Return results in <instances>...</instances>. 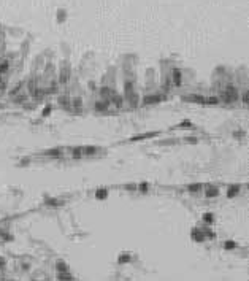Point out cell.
I'll list each match as a JSON object with an SVG mask.
<instances>
[{
	"label": "cell",
	"instance_id": "4",
	"mask_svg": "<svg viewBox=\"0 0 249 281\" xmlns=\"http://www.w3.org/2000/svg\"><path fill=\"white\" fill-rule=\"evenodd\" d=\"M159 135V132H151V133H143V135H136V137H132L130 140L135 142V140H143V138H149V137H156Z\"/></svg>",
	"mask_w": 249,
	"mask_h": 281
},
{
	"label": "cell",
	"instance_id": "22",
	"mask_svg": "<svg viewBox=\"0 0 249 281\" xmlns=\"http://www.w3.org/2000/svg\"><path fill=\"white\" fill-rule=\"evenodd\" d=\"M129 259H130L129 256H124V257L121 256V257H119V262H127V261H129Z\"/></svg>",
	"mask_w": 249,
	"mask_h": 281
},
{
	"label": "cell",
	"instance_id": "23",
	"mask_svg": "<svg viewBox=\"0 0 249 281\" xmlns=\"http://www.w3.org/2000/svg\"><path fill=\"white\" fill-rule=\"evenodd\" d=\"M243 102H244V103L247 102V94H244V95H243Z\"/></svg>",
	"mask_w": 249,
	"mask_h": 281
},
{
	"label": "cell",
	"instance_id": "9",
	"mask_svg": "<svg viewBox=\"0 0 249 281\" xmlns=\"http://www.w3.org/2000/svg\"><path fill=\"white\" fill-rule=\"evenodd\" d=\"M219 194V191L216 187H211L210 191H206V195H208V197H216V195Z\"/></svg>",
	"mask_w": 249,
	"mask_h": 281
},
{
	"label": "cell",
	"instance_id": "6",
	"mask_svg": "<svg viewBox=\"0 0 249 281\" xmlns=\"http://www.w3.org/2000/svg\"><path fill=\"white\" fill-rule=\"evenodd\" d=\"M57 276H59V279H73V276L68 273V270L67 272H59Z\"/></svg>",
	"mask_w": 249,
	"mask_h": 281
},
{
	"label": "cell",
	"instance_id": "24",
	"mask_svg": "<svg viewBox=\"0 0 249 281\" xmlns=\"http://www.w3.org/2000/svg\"><path fill=\"white\" fill-rule=\"evenodd\" d=\"M3 86H5V84H3V81L0 80V89H3Z\"/></svg>",
	"mask_w": 249,
	"mask_h": 281
},
{
	"label": "cell",
	"instance_id": "5",
	"mask_svg": "<svg viewBox=\"0 0 249 281\" xmlns=\"http://www.w3.org/2000/svg\"><path fill=\"white\" fill-rule=\"evenodd\" d=\"M173 78H175V84H176V86L181 84V72H179L178 68L173 70Z\"/></svg>",
	"mask_w": 249,
	"mask_h": 281
},
{
	"label": "cell",
	"instance_id": "10",
	"mask_svg": "<svg viewBox=\"0 0 249 281\" xmlns=\"http://www.w3.org/2000/svg\"><path fill=\"white\" fill-rule=\"evenodd\" d=\"M56 267H57V272H67V270H68V269H67V265H65V262H62V261H60V262H57V265H56Z\"/></svg>",
	"mask_w": 249,
	"mask_h": 281
},
{
	"label": "cell",
	"instance_id": "2",
	"mask_svg": "<svg viewBox=\"0 0 249 281\" xmlns=\"http://www.w3.org/2000/svg\"><path fill=\"white\" fill-rule=\"evenodd\" d=\"M163 100V97L162 95H146L144 97V105H148V103H157V102H162Z\"/></svg>",
	"mask_w": 249,
	"mask_h": 281
},
{
	"label": "cell",
	"instance_id": "1",
	"mask_svg": "<svg viewBox=\"0 0 249 281\" xmlns=\"http://www.w3.org/2000/svg\"><path fill=\"white\" fill-rule=\"evenodd\" d=\"M222 99H225V102H233L238 99V91L233 86H227L222 92Z\"/></svg>",
	"mask_w": 249,
	"mask_h": 281
},
{
	"label": "cell",
	"instance_id": "18",
	"mask_svg": "<svg viewBox=\"0 0 249 281\" xmlns=\"http://www.w3.org/2000/svg\"><path fill=\"white\" fill-rule=\"evenodd\" d=\"M203 219H205L206 222H213V214H211V213H205Z\"/></svg>",
	"mask_w": 249,
	"mask_h": 281
},
{
	"label": "cell",
	"instance_id": "25",
	"mask_svg": "<svg viewBox=\"0 0 249 281\" xmlns=\"http://www.w3.org/2000/svg\"><path fill=\"white\" fill-rule=\"evenodd\" d=\"M3 265V259H0V267H2Z\"/></svg>",
	"mask_w": 249,
	"mask_h": 281
},
{
	"label": "cell",
	"instance_id": "20",
	"mask_svg": "<svg viewBox=\"0 0 249 281\" xmlns=\"http://www.w3.org/2000/svg\"><path fill=\"white\" fill-rule=\"evenodd\" d=\"M95 108H97V110H105V103H97Z\"/></svg>",
	"mask_w": 249,
	"mask_h": 281
},
{
	"label": "cell",
	"instance_id": "19",
	"mask_svg": "<svg viewBox=\"0 0 249 281\" xmlns=\"http://www.w3.org/2000/svg\"><path fill=\"white\" fill-rule=\"evenodd\" d=\"M179 127H192V124L189 121H186V122H181L179 124Z\"/></svg>",
	"mask_w": 249,
	"mask_h": 281
},
{
	"label": "cell",
	"instance_id": "21",
	"mask_svg": "<svg viewBox=\"0 0 249 281\" xmlns=\"http://www.w3.org/2000/svg\"><path fill=\"white\" fill-rule=\"evenodd\" d=\"M146 187H149V184H146V183H141V184H140L141 191H146Z\"/></svg>",
	"mask_w": 249,
	"mask_h": 281
},
{
	"label": "cell",
	"instance_id": "7",
	"mask_svg": "<svg viewBox=\"0 0 249 281\" xmlns=\"http://www.w3.org/2000/svg\"><path fill=\"white\" fill-rule=\"evenodd\" d=\"M10 68V64H8V60H3L2 64H0V75H3L6 70Z\"/></svg>",
	"mask_w": 249,
	"mask_h": 281
},
{
	"label": "cell",
	"instance_id": "13",
	"mask_svg": "<svg viewBox=\"0 0 249 281\" xmlns=\"http://www.w3.org/2000/svg\"><path fill=\"white\" fill-rule=\"evenodd\" d=\"M97 151V148H94V146H87V148H82V152L86 154H94Z\"/></svg>",
	"mask_w": 249,
	"mask_h": 281
},
{
	"label": "cell",
	"instance_id": "15",
	"mask_svg": "<svg viewBox=\"0 0 249 281\" xmlns=\"http://www.w3.org/2000/svg\"><path fill=\"white\" fill-rule=\"evenodd\" d=\"M224 248L225 249H233V248H237V243H235V242H227L224 245Z\"/></svg>",
	"mask_w": 249,
	"mask_h": 281
},
{
	"label": "cell",
	"instance_id": "8",
	"mask_svg": "<svg viewBox=\"0 0 249 281\" xmlns=\"http://www.w3.org/2000/svg\"><path fill=\"white\" fill-rule=\"evenodd\" d=\"M238 189H240L238 186H232V187H230V191H229V192H227V195H229V197L232 199V197H233V195H235V194H238Z\"/></svg>",
	"mask_w": 249,
	"mask_h": 281
},
{
	"label": "cell",
	"instance_id": "17",
	"mask_svg": "<svg viewBox=\"0 0 249 281\" xmlns=\"http://www.w3.org/2000/svg\"><path fill=\"white\" fill-rule=\"evenodd\" d=\"M219 100L216 99V97H210V99H205V103H213V105H216Z\"/></svg>",
	"mask_w": 249,
	"mask_h": 281
},
{
	"label": "cell",
	"instance_id": "3",
	"mask_svg": "<svg viewBox=\"0 0 249 281\" xmlns=\"http://www.w3.org/2000/svg\"><path fill=\"white\" fill-rule=\"evenodd\" d=\"M184 100H189V102H198V103H205V97H202V95H189V97H184Z\"/></svg>",
	"mask_w": 249,
	"mask_h": 281
},
{
	"label": "cell",
	"instance_id": "11",
	"mask_svg": "<svg viewBox=\"0 0 249 281\" xmlns=\"http://www.w3.org/2000/svg\"><path fill=\"white\" fill-rule=\"evenodd\" d=\"M187 189H189L190 192H197V191H200V189H202V184H200V183H198V184H190Z\"/></svg>",
	"mask_w": 249,
	"mask_h": 281
},
{
	"label": "cell",
	"instance_id": "12",
	"mask_svg": "<svg viewBox=\"0 0 249 281\" xmlns=\"http://www.w3.org/2000/svg\"><path fill=\"white\" fill-rule=\"evenodd\" d=\"M192 235H193V238H195V242H203V235L200 234V232L193 230V232H192Z\"/></svg>",
	"mask_w": 249,
	"mask_h": 281
},
{
	"label": "cell",
	"instance_id": "14",
	"mask_svg": "<svg viewBox=\"0 0 249 281\" xmlns=\"http://www.w3.org/2000/svg\"><path fill=\"white\" fill-rule=\"evenodd\" d=\"M46 154L48 156H60L62 151L60 149H51V151H46Z\"/></svg>",
	"mask_w": 249,
	"mask_h": 281
},
{
	"label": "cell",
	"instance_id": "16",
	"mask_svg": "<svg viewBox=\"0 0 249 281\" xmlns=\"http://www.w3.org/2000/svg\"><path fill=\"white\" fill-rule=\"evenodd\" d=\"M95 197L97 199H105L106 197V191H105V189H102V191H99V192L95 194Z\"/></svg>",
	"mask_w": 249,
	"mask_h": 281
}]
</instances>
